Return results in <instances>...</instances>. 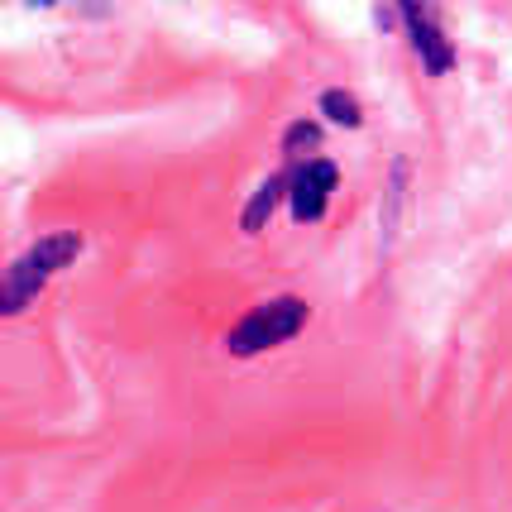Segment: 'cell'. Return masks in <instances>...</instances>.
<instances>
[{"instance_id": "277c9868", "label": "cell", "mask_w": 512, "mask_h": 512, "mask_svg": "<svg viewBox=\"0 0 512 512\" xmlns=\"http://www.w3.org/2000/svg\"><path fill=\"white\" fill-rule=\"evenodd\" d=\"M335 187H340V173H335L331 158H307L302 168H292V182H288L292 216L297 221H321Z\"/></svg>"}, {"instance_id": "6da1fadb", "label": "cell", "mask_w": 512, "mask_h": 512, "mask_svg": "<svg viewBox=\"0 0 512 512\" xmlns=\"http://www.w3.org/2000/svg\"><path fill=\"white\" fill-rule=\"evenodd\" d=\"M77 254H82V235H77V230L48 235V240H39L34 249H24L20 259L5 268V283H0V312H5V316L24 312V307L44 292L48 278H53L58 268L72 264Z\"/></svg>"}, {"instance_id": "5b68a950", "label": "cell", "mask_w": 512, "mask_h": 512, "mask_svg": "<svg viewBox=\"0 0 512 512\" xmlns=\"http://www.w3.org/2000/svg\"><path fill=\"white\" fill-rule=\"evenodd\" d=\"M288 182H292V178H283V173H278V178H268L264 187H259V192L249 197L245 216H240V225H245L249 235H254V230H264V221H268V216H273V206H278V197L288 192Z\"/></svg>"}, {"instance_id": "3957f363", "label": "cell", "mask_w": 512, "mask_h": 512, "mask_svg": "<svg viewBox=\"0 0 512 512\" xmlns=\"http://www.w3.org/2000/svg\"><path fill=\"white\" fill-rule=\"evenodd\" d=\"M398 15L407 24V39L417 48V58L431 77H441L455 67V44L446 39V24L436 15V0H398Z\"/></svg>"}, {"instance_id": "7a4b0ae2", "label": "cell", "mask_w": 512, "mask_h": 512, "mask_svg": "<svg viewBox=\"0 0 512 512\" xmlns=\"http://www.w3.org/2000/svg\"><path fill=\"white\" fill-rule=\"evenodd\" d=\"M307 316L312 312H307L302 297H273V302H264V307H254L249 316L235 321V331L225 335V350L235 359L264 355V350H273V345H283V340H292L302 331Z\"/></svg>"}, {"instance_id": "ba28073f", "label": "cell", "mask_w": 512, "mask_h": 512, "mask_svg": "<svg viewBox=\"0 0 512 512\" xmlns=\"http://www.w3.org/2000/svg\"><path fill=\"white\" fill-rule=\"evenodd\" d=\"M39 5H58V0H39Z\"/></svg>"}, {"instance_id": "8992f818", "label": "cell", "mask_w": 512, "mask_h": 512, "mask_svg": "<svg viewBox=\"0 0 512 512\" xmlns=\"http://www.w3.org/2000/svg\"><path fill=\"white\" fill-rule=\"evenodd\" d=\"M321 111H326V120L345 125V130H359V125H364V115H359V101L350 96V91H326V96H321Z\"/></svg>"}, {"instance_id": "52a82bcc", "label": "cell", "mask_w": 512, "mask_h": 512, "mask_svg": "<svg viewBox=\"0 0 512 512\" xmlns=\"http://www.w3.org/2000/svg\"><path fill=\"white\" fill-rule=\"evenodd\" d=\"M316 144H321V125H312V120H297L288 130V139H283L288 154H302V149H316Z\"/></svg>"}]
</instances>
